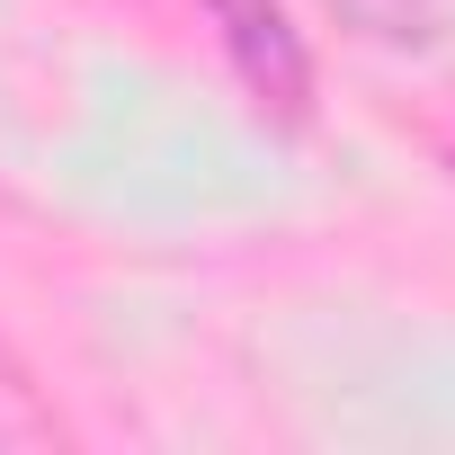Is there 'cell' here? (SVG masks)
Listing matches in <instances>:
<instances>
[{
	"instance_id": "obj_1",
	"label": "cell",
	"mask_w": 455,
	"mask_h": 455,
	"mask_svg": "<svg viewBox=\"0 0 455 455\" xmlns=\"http://www.w3.org/2000/svg\"><path fill=\"white\" fill-rule=\"evenodd\" d=\"M196 10L214 19V36H223V54H233V72H242L268 108H304L313 63H304V36L286 28L277 0H196Z\"/></svg>"
},
{
	"instance_id": "obj_2",
	"label": "cell",
	"mask_w": 455,
	"mask_h": 455,
	"mask_svg": "<svg viewBox=\"0 0 455 455\" xmlns=\"http://www.w3.org/2000/svg\"><path fill=\"white\" fill-rule=\"evenodd\" d=\"M322 10L375 45H428L437 36V0H322Z\"/></svg>"
}]
</instances>
